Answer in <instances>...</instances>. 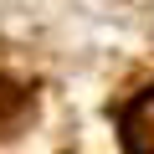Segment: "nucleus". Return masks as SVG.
I'll use <instances>...</instances> for the list:
<instances>
[{"instance_id":"nucleus-1","label":"nucleus","mask_w":154,"mask_h":154,"mask_svg":"<svg viewBox=\"0 0 154 154\" xmlns=\"http://www.w3.org/2000/svg\"><path fill=\"white\" fill-rule=\"evenodd\" d=\"M118 128H123V149H128V154H154V88L139 93V98L123 108Z\"/></svg>"}]
</instances>
